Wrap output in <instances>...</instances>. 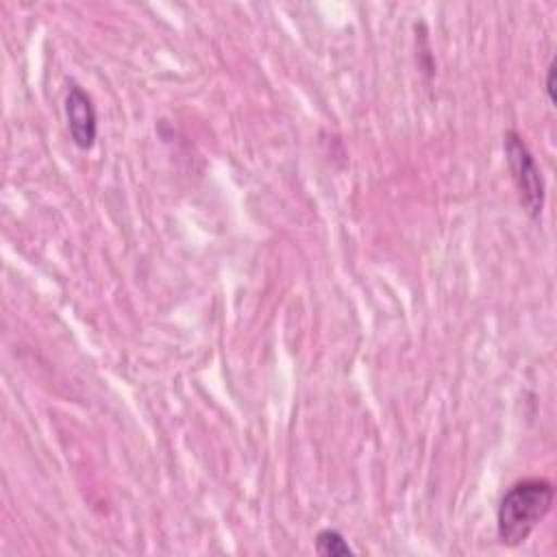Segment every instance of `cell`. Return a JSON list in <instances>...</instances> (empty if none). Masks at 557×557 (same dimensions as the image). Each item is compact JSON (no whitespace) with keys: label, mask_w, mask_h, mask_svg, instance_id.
Wrapping results in <instances>:
<instances>
[{"label":"cell","mask_w":557,"mask_h":557,"mask_svg":"<svg viewBox=\"0 0 557 557\" xmlns=\"http://www.w3.org/2000/svg\"><path fill=\"white\" fill-rule=\"evenodd\" d=\"M555 59L548 63L546 67V83H544V91H546V98L548 102H555Z\"/></svg>","instance_id":"5b68a950"},{"label":"cell","mask_w":557,"mask_h":557,"mask_svg":"<svg viewBox=\"0 0 557 557\" xmlns=\"http://www.w3.org/2000/svg\"><path fill=\"white\" fill-rule=\"evenodd\" d=\"M555 490L546 479H524L513 483L500 498L496 511L498 540L505 546L522 544L548 516Z\"/></svg>","instance_id":"6da1fadb"},{"label":"cell","mask_w":557,"mask_h":557,"mask_svg":"<svg viewBox=\"0 0 557 557\" xmlns=\"http://www.w3.org/2000/svg\"><path fill=\"white\" fill-rule=\"evenodd\" d=\"M315 553L324 557H344V555H355L346 537L335 531V529H322L315 535Z\"/></svg>","instance_id":"277c9868"},{"label":"cell","mask_w":557,"mask_h":557,"mask_svg":"<svg viewBox=\"0 0 557 557\" xmlns=\"http://www.w3.org/2000/svg\"><path fill=\"white\" fill-rule=\"evenodd\" d=\"M65 117H67L72 141L81 150H89L96 144V135H98L96 109L91 98L74 83L67 87V94H65Z\"/></svg>","instance_id":"3957f363"},{"label":"cell","mask_w":557,"mask_h":557,"mask_svg":"<svg viewBox=\"0 0 557 557\" xmlns=\"http://www.w3.org/2000/svg\"><path fill=\"white\" fill-rule=\"evenodd\" d=\"M503 148L522 207L531 218H540L544 207V178L529 146L518 131H507L503 137Z\"/></svg>","instance_id":"7a4b0ae2"}]
</instances>
